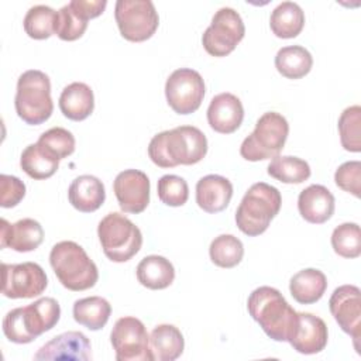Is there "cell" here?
<instances>
[{
  "label": "cell",
  "instance_id": "cell-1",
  "mask_svg": "<svg viewBox=\"0 0 361 361\" xmlns=\"http://www.w3.org/2000/svg\"><path fill=\"white\" fill-rule=\"evenodd\" d=\"M207 152V138L195 126H179L155 134L148 144V157L159 168L195 165Z\"/></svg>",
  "mask_w": 361,
  "mask_h": 361
},
{
  "label": "cell",
  "instance_id": "cell-2",
  "mask_svg": "<svg viewBox=\"0 0 361 361\" xmlns=\"http://www.w3.org/2000/svg\"><path fill=\"white\" fill-rule=\"evenodd\" d=\"M247 309L269 338L289 341L298 323V312L290 307L278 289L272 286L254 289L248 296Z\"/></svg>",
  "mask_w": 361,
  "mask_h": 361
},
{
  "label": "cell",
  "instance_id": "cell-3",
  "mask_svg": "<svg viewBox=\"0 0 361 361\" xmlns=\"http://www.w3.org/2000/svg\"><path fill=\"white\" fill-rule=\"evenodd\" d=\"M59 317V303L54 298H41L28 306L10 310L3 319V333L11 343L28 344L54 329Z\"/></svg>",
  "mask_w": 361,
  "mask_h": 361
},
{
  "label": "cell",
  "instance_id": "cell-4",
  "mask_svg": "<svg viewBox=\"0 0 361 361\" xmlns=\"http://www.w3.org/2000/svg\"><path fill=\"white\" fill-rule=\"evenodd\" d=\"M49 264L63 288L79 292L90 289L99 279L96 264L75 241H59L49 252Z\"/></svg>",
  "mask_w": 361,
  "mask_h": 361
},
{
  "label": "cell",
  "instance_id": "cell-5",
  "mask_svg": "<svg viewBox=\"0 0 361 361\" xmlns=\"http://www.w3.org/2000/svg\"><path fill=\"white\" fill-rule=\"evenodd\" d=\"M282 196L275 186L265 182L254 183L241 199L235 210V224L250 237L262 234L271 220L279 213Z\"/></svg>",
  "mask_w": 361,
  "mask_h": 361
},
{
  "label": "cell",
  "instance_id": "cell-6",
  "mask_svg": "<svg viewBox=\"0 0 361 361\" xmlns=\"http://www.w3.org/2000/svg\"><path fill=\"white\" fill-rule=\"evenodd\" d=\"M14 107L17 116L30 126L47 121L54 111L48 75L38 69L23 72L17 80Z\"/></svg>",
  "mask_w": 361,
  "mask_h": 361
},
{
  "label": "cell",
  "instance_id": "cell-7",
  "mask_svg": "<svg viewBox=\"0 0 361 361\" xmlns=\"http://www.w3.org/2000/svg\"><path fill=\"white\" fill-rule=\"evenodd\" d=\"M288 134L289 124L282 114L264 113L257 120L254 131L241 142L240 155L251 162L275 158L283 149Z\"/></svg>",
  "mask_w": 361,
  "mask_h": 361
},
{
  "label": "cell",
  "instance_id": "cell-8",
  "mask_svg": "<svg viewBox=\"0 0 361 361\" xmlns=\"http://www.w3.org/2000/svg\"><path fill=\"white\" fill-rule=\"evenodd\" d=\"M97 235L104 255L113 262L131 259L142 245L140 228L128 217L117 212H111L100 220Z\"/></svg>",
  "mask_w": 361,
  "mask_h": 361
},
{
  "label": "cell",
  "instance_id": "cell-9",
  "mask_svg": "<svg viewBox=\"0 0 361 361\" xmlns=\"http://www.w3.org/2000/svg\"><path fill=\"white\" fill-rule=\"evenodd\" d=\"M114 18L120 34L131 42L151 38L159 24V17L151 0H117Z\"/></svg>",
  "mask_w": 361,
  "mask_h": 361
},
{
  "label": "cell",
  "instance_id": "cell-10",
  "mask_svg": "<svg viewBox=\"0 0 361 361\" xmlns=\"http://www.w3.org/2000/svg\"><path fill=\"white\" fill-rule=\"evenodd\" d=\"M244 34L245 27L241 16L231 7H221L214 13L210 25L203 32L202 44L209 55L226 56L234 51Z\"/></svg>",
  "mask_w": 361,
  "mask_h": 361
},
{
  "label": "cell",
  "instance_id": "cell-11",
  "mask_svg": "<svg viewBox=\"0 0 361 361\" xmlns=\"http://www.w3.org/2000/svg\"><path fill=\"white\" fill-rule=\"evenodd\" d=\"M117 361H154L144 323L133 316L120 317L110 333Z\"/></svg>",
  "mask_w": 361,
  "mask_h": 361
},
{
  "label": "cell",
  "instance_id": "cell-12",
  "mask_svg": "<svg viewBox=\"0 0 361 361\" xmlns=\"http://www.w3.org/2000/svg\"><path fill=\"white\" fill-rule=\"evenodd\" d=\"M165 97L175 113L190 114L196 111L203 102L204 80L195 69H176L166 79Z\"/></svg>",
  "mask_w": 361,
  "mask_h": 361
},
{
  "label": "cell",
  "instance_id": "cell-13",
  "mask_svg": "<svg viewBox=\"0 0 361 361\" xmlns=\"http://www.w3.org/2000/svg\"><path fill=\"white\" fill-rule=\"evenodd\" d=\"M1 293L10 299H30L39 296L48 285L45 271L37 262L3 264Z\"/></svg>",
  "mask_w": 361,
  "mask_h": 361
},
{
  "label": "cell",
  "instance_id": "cell-14",
  "mask_svg": "<svg viewBox=\"0 0 361 361\" xmlns=\"http://www.w3.org/2000/svg\"><path fill=\"white\" fill-rule=\"evenodd\" d=\"M330 313L344 333L351 336L360 354L361 338V292L355 285H341L334 289L329 300Z\"/></svg>",
  "mask_w": 361,
  "mask_h": 361
},
{
  "label": "cell",
  "instance_id": "cell-15",
  "mask_svg": "<svg viewBox=\"0 0 361 361\" xmlns=\"http://www.w3.org/2000/svg\"><path fill=\"white\" fill-rule=\"evenodd\" d=\"M107 6L106 0H72L58 10L56 35L62 41L80 38L90 18L99 17Z\"/></svg>",
  "mask_w": 361,
  "mask_h": 361
},
{
  "label": "cell",
  "instance_id": "cell-16",
  "mask_svg": "<svg viewBox=\"0 0 361 361\" xmlns=\"http://www.w3.org/2000/svg\"><path fill=\"white\" fill-rule=\"evenodd\" d=\"M113 190L124 213L138 214L149 203V179L142 171L124 169L116 176Z\"/></svg>",
  "mask_w": 361,
  "mask_h": 361
},
{
  "label": "cell",
  "instance_id": "cell-17",
  "mask_svg": "<svg viewBox=\"0 0 361 361\" xmlns=\"http://www.w3.org/2000/svg\"><path fill=\"white\" fill-rule=\"evenodd\" d=\"M34 360H92V345L89 338L80 331H66L55 336L34 354Z\"/></svg>",
  "mask_w": 361,
  "mask_h": 361
},
{
  "label": "cell",
  "instance_id": "cell-18",
  "mask_svg": "<svg viewBox=\"0 0 361 361\" xmlns=\"http://www.w3.org/2000/svg\"><path fill=\"white\" fill-rule=\"evenodd\" d=\"M329 333L323 319L312 313H298L296 327L289 338V344L300 354H317L327 345Z\"/></svg>",
  "mask_w": 361,
  "mask_h": 361
},
{
  "label": "cell",
  "instance_id": "cell-19",
  "mask_svg": "<svg viewBox=\"0 0 361 361\" xmlns=\"http://www.w3.org/2000/svg\"><path fill=\"white\" fill-rule=\"evenodd\" d=\"M44 241L42 226L34 219H21L10 224L6 219L0 220V247L11 248L17 252L37 250Z\"/></svg>",
  "mask_w": 361,
  "mask_h": 361
},
{
  "label": "cell",
  "instance_id": "cell-20",
  "mask_svg": "<svg viewBox=\"0 0 361 361\" xmlns=\"http://www.w3.org/2000/svg\"><path fill=\"white\" fill-rule=\"evenodd\" d=\"M244 107L241 100L228 92L216 94L207 107V123L220 134L234 133L243 123Z\"/></svg>",
  "mask_w": 361,
  "mask_h": 361
},
{
  "label": "cell",
  "instance_id": "cell-21",
  "mask_svg": "<svg viewBox=\"0 0 361 361\" xmlns=\"http://www.w3.org/2000/svg\"><path fill=\"white\" fill-rule=\"evenodd\" d=\"M333 193L323 185H310L299 193L298 209L300 216L312 224L326 223L334 213Z\"/></svg>",
  "mask_w": 361,
  "mask_h": 361
},
{
  "label": "cell",
  "instance_id": "cell-22",
  "mask_svg": "<svg viewBox=\"0 0 361 361\" xmlns=\"http://www.w3.org/2000/svg\"><path fill=\"white\" fill-rule=\"evenodd\" d=\"M233 196L231 182L221 175H206L196 183V203L210 214L223 212Z\"/></svg>",
  "mask_w": 361,
  "mask_h": 361
},
{
  "label": "cell",
  "instance_id": "cell-23",
  "mask_svg": "<svg viewBox=\"0 0 361 361\" xmlns=\"http://www.w3.org/2000/svg\"><path fill=\"white\" fill-rule=\"evenodd\" d=\"M68 199L82 213L96 212L106 199L104 185L93 175H80L72 180L68 189Z\"/></svg>",
  "mask_w": 361,
  "mask_h": 361
},
{
  "label": "cell",
  "instance_id": "cell-24",
  "mask_svg": "<svg viewBox=\"0 0 361 361\" xmlns=\"http://www.w3.org/2000/svg\"><path fill=\"white\" fill-rule=\"evenodd\" d=\"M59 109L69 120L82 121L87 118L94 109L93 90L83 82L69 83L59 96Z\"/></svg>",
  "mask_w": 361,
  "mask_h": 361
},
{
  "label": "cell",
  "instance_id": "cell-25",
  "mask_svg": "<svg viewBox=\"0 0 361 361\" xmlns=\"http://www.w3.org/2000/svg\"><path fill=\"white\" fill-rule=\"evenodd\" d=\"M327 289L326 275L316 268H306L296 272L289 282L292 298L300 305H312L322 299Z\"/></svg>",
  "mask_w": 361,
  "mask_h": 361
},
{
  "label": "cell",
  "instance_id": "cell-26",
  "mask_svg": "<svg viewBox=\"0 0 361 361\" xmlns=\"http://www.w3.org/2000/svg\"><path fill=\"white\" fill-rule=\"evenodd\" d=\"M137 279L148 289H165L175 279V268L165 257L148 255L137 265Z\"/></svg>",
  "mask_w": 361,
  "mask_h": 361
},
{
  "label": "cell",
  "instance_id": "cell-27",
  "mask_svg": "<svg viewBox=\"0 0 361 361\" xmlns=\"http://www.w3.org/2000/svg\"><path fill=\"white\" fill-rule=\"evenodd\" d=\"M149 347L155 361H173L183 353L185 340L173 324H158L149 334Z\"/></svg>",
  "mask_w": 361,
  "mask_h": 361
},
{
  "label": "cell",
  "instance_id": "cell-28",
  "mask_svg": "<svg viewBox=\"0 0 361 361\" xmlns=\"http://www.w3.org/2000/svg\"><path fill=\"white\" fill-rule=\"evenodd\" d=\"M269 27L278 38H295L305 27V13L299 4L282 1L272 10Z\"/></svg>",
  "mask_w": 361,
  "mask_h": 361
},
{
  "label": "cell",
  "instance_id": "cell-29",
  "mask_svg": "<svg viewBox=\"0 0 361 361\" xmlns=\"http://www.w3.org/2000/svg\"><path fill=\"white\" fill-rule=\"evenodd\" d=\"M111 314L110 303L102 296H89L78 299L73 303V319L76 323L92 331L100 330L109 322Z\"/></svg>",
  "mask_w": 361,
  "mask_h": 361
},
{
  "label": "cell",
  "instance_id": "cell-30",
  "mask_svg": "<svg viewBox=\"0 0 361 361\" xmlns=\"http://www.w3.org/2000/svg\"><path fill=\"white\" fill-rule=\"evenodd\" d=\"M313 66L310 52L300 45L281 48L275 55L276 71L288 79H300L306 76Z\"/></svg>",
  "mask_w": 361,
  "mask_h": 361
},
{
  "label": "cell",
  "instance_id": "cell-31",
  "mask_svg": "<svg viewBox=\"0 0 361 361\" xmlns=\"http://www.w3.org/2000/svg\"><path fill=\"white\" fill-rule=\"evenodd\" d=\"M24 31L30 38L47 39L56 34L58 11L45 4H37L28 8L24 21Z\"/></svg>",
  "mask_w": 361,
  "mask_h": 361
},
{
  "label": "cell",
  "instance_id": "cell-32",
  "mask_svg": "<svg viewBox=\"0 0 361 361\" xmlns=\"http://www.w3.org/2000/svg\"><path fill=\"white\" fill-rule=\"evenodd\" d=\"M267 172L274 179L283 183H302L310 176L309 164L298 157L276 155L269 162Z\"/></svg>",
  "mask_w": 361,
  "mask_h": 361
},
{
  "label": "cell",
  "instance_id": "cell-33",
  "mask_svg": "<svg viewBox=\"0 0 361 361\" xmlns=\"http://www.w3.org/2000/svg\"><path fill=\"white\" fill-rule=\"evenodd\" d=\"M209 255L214 265L220 268H233L241 262L244 257V245L241 240L233 234H220L210 243Z\"/></svg>",
  "mask_w": 361,
  "mask_h": 361
},
{
  "label": "cell",
  "instance_id": "cell-34",
  "mask_svg": "<svg viewBox=\"0 0 361 361\" xmlns=\"http://www.w3.org/2000/svg\"><path fill=\"white\" fill-rule=\"evenodd\" d=\"M20 166L30 178L42 180L51 178L58 171L59 161L44 154L37 144H30L21 152Z\"/></svg>",
  "mask_w": 361,
  "mask_h": 361
},
{
  "label": "cell",
  "instance_id": "cell-35",
  "mask_svg": "<svg viewBox=\"0 0 361 361\" xmlns=\"http://www.w3.org/2000/svg\"><path fill=\"white\" fill-rule=\"evenodd\" d=\"M39 149L48 157L59 161L75 151V137L71 131L62 127H52L42 133L35 142Z\"/></svg>",
  "mask_w": 361,
  "mask_h": 361
},
{
  "label": "cell",
  "instance_id": "cell-36",
  "mask_svg": "<svg viewBox=\"0 0 361 361\" xmlns=\"http://www.w3.org/2000/svg\"><path fill=\"white\" fill-rule=\"evenodd\" d=\"M331 247L343 258H357L361 254V233L357 223H343L333 230Z\"/></svg>",
  "mask_w": 361,
  "mask_h": 361
},
{
  "label": "cell",
  "instance_id": "cell-37",
  "mask_svg": "<svg viewBox=\"0 0 361 361\" xmlns=\"http://www.w3.org/2000/svg\"><path fill=\"white\" fill-rule=\"evenodd\" d=\"M361 107L350 106L347 107L338 118V133L340 141L345 151L360 152L361 151Z\"/></svg>",
  "mask_w": 361,
  "mask_h": 361
},
{
  "label": "cell",
  "instance_id": "cell-38",
  "mask_svg": "<svg viewBox=\"0 0 361 361\" xmlns=\"http://www.w3.org/2000/svg\"><path fill=\"white\" fill-rule=\"evenodd\" d=\"M159 200L172 207L183 206L189 197V186L186 180L178 175H164L159 178L158 185Z\"/></svg>",
  "mask_w": 361,
  "mask_h": 361
},
{
  "label": "cell",
  "instance_id": "cell-39",
  "mask_svg": "<svg viewBox=\"0 0 361 361\" xmlns=\"http://www.w3.org/2000/svg\"><path fill=\"white\" fill-rule=\"evenodd\" d=\"M336 185L354 195L355 197L361 196V162L360 161H347L341 164L334 173Z\"/></svg>",
  "mask_w": 361,
  "mask_h": 361
},
{
  "label": "cell",
  "instance_id": "cell-40",
  "mask_svg": "<svg viewBox=\"0 0 361 361\" xmlns=\"http://www.w3.org/2000/svg\"><path fill=\"white\" fill-rule=\"evenodd\" d=\"M0 206L10 209L17 206L25 196V185L13 175H0Z\"/></svg>",
  "mask_w": 361,
  "mask_h": 361
}]
</instances>
